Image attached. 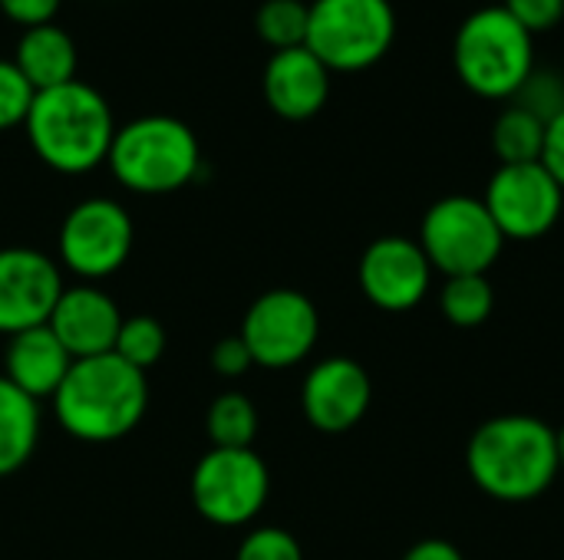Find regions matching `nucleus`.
I'll use <instances>...</instances> for the list:
<instances>
[{"instance_id": "f257e3e1", "label": "nucleus", "mask_w": 564, "mask_h": 560, "mask_svg": "<svg viewBox=\"0 0 564 560\" xmlns=\"http://www.w3.org/2000/svg\"><path fill=\"white\" fill-rule=\"evenodd\" d=\"M469 479L496 502L522 505L545 495L558 479V432L535 416H496L466 449Z\"/></svg>"}, {"instance_id": "f03ea898", "label": "nucleus", "mask_w": 564, "mask_h": 560, "mask_svg": "<svg viewBox=\"0 0 564 560\" xmlns=\"http://www.w3.org/2000/svg\"><path fill=\"white\" fill-rule=\"evenodd\" d=\"M149 380L116 353L73 360L66 380L53 393V413L66 436L79 442L126 439L145 416Z\"/></svg>"}, {"instance_id": "7ed1b4c3", "label": "nucleus", "mask_w": 564, "mask_h": 560, "mask_svg": "<svg viewBox=\"0 0 564 560\" xmlns=\"http://www.w3.org/2000/svg\"><path fill=\"white\" fill-rule=\"evenodd\" d=\"M23 125L36 158L63 175L99 168L116 139V119L106 96L79 79L36 92Z\"/></svg>"}, {"instance_id": "20e7f679", "label": "nucleus", "mask_w": 564, "mask_h": 560, "mask_svg": "<svg viewBox=\"0 0 564 560\" xmlns=\"http://www.w3.org/2000/svg\"><path fill=\"white\" fill-rule=\"evenodd\" d=\"M453 66L469 92L482 99H516L535 73L532 33L502 3L479 7L456 30Z\"/></svg>"}, {"instance_id": "39448f33", "label": "nucleus", "mask_w": 564, "mask_h": 560, "mask_svg": "<svg viewBox=\"0 0 564 560\" xmlns=\"http://www.w3.org/2000/svg\"><path fill=\"white\" fill-rule=\"evenodd\" d=\"M106 162L122 188L135 195H169L198 175L202 149L182 119L139 116L116 129Z\"/></svg>"}, {"instance_id": "423d86ee", "label": "nucleus", "mask_w": 564, "mask_h": 560, "mask_svg": "<svg viewBox=\"0 0 564 560\" xmlns=\"http://www.w3.org/2000/svg\"><path fill=\"white\" fill-rule=\"evenodd\" d=\"M397 40L390 0H314L307 20V50L330 73H360L377 66Z\"/></svg>"}, {"instance_id": "0eeeda50", "label": "nucleus", "mask_w": 564, "mask_h": 560, "mask_svg": "<svg viewBox=\"0 0 564 560\" xmlns=\"http://www.w3.org/2000/svg\"><path fill=\"white\" fill-rule=\"evenodd\" d=\"M420 248L433 271L446 277H463L489 274V267L499 261L506 248V238L482 198L446 195L423 215Z\"/></svg>"}, {"instance_id": "6e6552de", "label": "nucleus", "mask_w": 564, "mask_h": 560, "mask_svg": "<svg viewBox=\"0 0 564 560\" xmlns=\"http://www.w3.org/2000/svg\"><path fill=\"white\" fill-rule=\"evenodd\" d=\"M271 495V472L254 449H208L192 472V505L218 528L251 525Z\"/></svg>"}, {"instance_id": "1a4fd4ad", "label": "nucleus", "mask_w": 564, "mask_h": 560, "mask_svg": "<svg viewBox=\"0 0 564 560\" xmlns=\"http://www.w3.org/2000/svg\"><path fill=\"white\" fill-rule=\"evenodd\" d=\"M135 228L129 211L112 198H86L59 224V264L93 284L112 277L132 254Z\"/></svg>"}, {"instance_id": "9d476101", "label": "nucleus", "mask_w": 564, "mask_h": 560, "mask_svg": "<svg viewBox=\"0 0 564 560\" xmlns=\"http://www.w3.org/2000/svg\"><path fill=\"white\" fill-rule=\"evenodd\" d=\"M238 337L251 350L254 366L288 370V366H297L304 356H311V350L317 347L321 314L307 294L278 287V290L261 294L248 307Z\"/></svg>"}, {"instance_id": "9b49d317", "label": "nucleus", "mask_w": 564, "mask_h": 560, "mask_svg": "<svg viewBox=\"0 0 564 560\" xmlns=\"http://www.w3.org/2000/svg\"><path fill=\"white\" fill-rule=\"evenodd\" d=\"M482 201L506 241H535L558 224L564 188L542 162L499 165Z\"/></svg>"}, {"instance_id": "f8f14e48", "label": "nucleus", "mask_w": 564, "mask_h": 560, "mask_svg": "<svg viewBox=\"0 0 564 560\" xmlns=\"http://www.w3.org/2000/svg\"><path fill=\"white\" fill-rule=\"evenodd\" d=\"M357 277L364 297L373 307L387 314H403L426 300L433 284V264L426 261L420 241H410L403 234H387L364 251Z\"/></svg>"}, {"instance_id": "ddd939ff", "label": "nucleus", "mask_w": 564, "mask_h": 560, "mask_svg": "<svg viewBox=\"0 0 564 560\" xmlns=\"http://www.w3.org/2000/svg\"><path fill=\"white\" fill-rule=\"evenodd\" d=\"M63 274L43 251L0 248V333L13 337L50 323Z\"/></svg>"}, {"instance_id": "4468645a", "label": "nucleus", "mask_w": 564, "mask_h": 560, "mask_svg": "<svg viewBox=\"0 0 564 560\" xmlns=\"http://www.w3.org/2000/svg\"><path fill=\"white\" fill-rule=\"evenodd\" d=\"M373 386L367 370L350 356H327L304 376L301 409L317 432H350L370 409Z\"/></svg>"}, {"instance_id": "2eb2a0df", "label": "nucleus", "mask_w": 564, "mask_h": 560, "mask_svg": "<svg viewBox=\"0 0 564 560\" xmlns=\"http://www.w3.org/2000/svg\"><path fill=\"white\" fill-rule=\"evenodd\" d=\"M122 327V314L116 300L99 290L96 284H76L63 287L53 314L50 330L66 347L73 360H89L116 350V337Z\"/></svg>"}, {"instance_id": "dca6fc26", "label": "nucleus", "mask_w": 564, "mask_h": 560, "mask_svg": "<svg viewBox=\"0 0 564 560\" xmlns=\"http://www.w3.org/2000/svg\"><path fill=\"white\" fill-rule=\"evenodd\" d=\"M327 96H330V69L307 46L271 53L264 66V99L281 119L288 122L314 119L327 106Z\"/></svg>"}, {"instance_id": "f3484780", "label": "nucleus", "mask_w": 564, "mask_h": 560, "mask_svg": "<svg viewBox=\"0 0 564 560\" xmlns=\"http://www.w3.org/2000/svg\"><path fill=\"white\" fill-rule=\"evenodd\" d=\"M73 366V356L66 353V347L56 340V333L50 330V323L23 330L7 337V350H3V376L26 393L30 399H53V393L59 389V383L66 380Z\"/></svg>"}, {"instance_id": "a211bd4d", "label": "nucleus", "mask_w": 564, "mask_h": 560, "mask_svg": "<svg viewBox=\"0 0 564 560\" xmlns=\"http://www.w3.org/2000/svg\"><path fill=\"white\" fill-rule=\"evenodd\" d=\"M13 63L26 76V83L36 92H43V89H56V86H66L76 79L79 53H76L73 36L63 26L43 23V26L23 30Z\"/></svg>"}, {"instance_id": "6ab92c4d", "label": "nucleus", "mask_w": 564, "mask_h": 560, "mask_svg": "<svg viewBox=\"0 0 564 560\" xmlns=\"http://www.w3.org/2000/svg\"><path fill=\"white\" fill-rule=\"evenodd\" d=\"M40 442V403L0 373V479L20 472Z\"/></svg>"}, {"instance_id": "aec40b11", "label": "nucleus", "mask_w": 564, "mask_h": 560, "mask_svg": "<svg viewBox=\"0 0 564 560\" xmlns=\"http://www.w3.org/2000/svg\"><path fill=\"white\" fill-rule=\"evenodd\" d=\"M492 149L499 155V165H525L542 162L545 149V119H539L532 109L512 102L499 112L492 125Z\"/></svg>"}, {"instance_id": "412c9836", "label": "nucleus", "mask_w": 564, "mask_h": 560, "mask_svg": "<svg viewBox=\"0 0 564 560\" xmlns=\"http://www.w3.org/2000/svg\"><path fill=\"white\" fill-rule=\"evenodd\" d=\"M440 307H443V317L459 330L482 327L496 307V290L489 284V274L446 277V284L440 290Z\"/></svg>"}, {"instance_id": "4be33fe9", "label": "nucleus", "mask_w": 564, "mask_h": 560, "mask_svg": "<svg viewBox=\"0 0 564 560\" xmlns=\"http://www.w3.org/2000/svg\"><path fill=\"white\" fill-rule=\"evenodd\" d=\"M212 449H251L258 436V409L245 393H221L205 416Z\"/></svg>"}, {"instance_id": "5701e85b", "label": "nucleus", "mask_w": 564, "mask_h": 560, "mask_svg": "<svg viewBox=\"0 0 564 560\" xmlns=\"http://www.w3.org/2000/svg\"><path fill=\"white\" fill-rule=\"evenodd\" d=\"M307 20L311 3L304 0H264L254 13V30L271 46V53H281L307 43Z\"/></svg>"}, {"instance_id": "b1692460", "label": "nucleus", "mask_w": 564, "mask_h": 560, "mask_svg": "<svg viewBox=\"0 0 564 560\" xmlns=\"http://www.w3.org/2000/svg\"><path fill=\"white\" fill-rule=\"evenodd\" d=\"M119 360H126L135 370H152L162 353H165V330L155 317L139 314V317H122L119 337H116V350Z\"/></svg>"}, {"instance_id": "393cba45", "label": "nucleus", "mask_w": 564, "mask_h": 560, "mask_svg": "<svg viewBox=\"0 0 564 560\" xmlns=\"http://www.w3.org/2000/svg\"><path fill=\"white\" fill-rule=\"evenodd\" d=\"M33 99H36V89L17 69V63L0 59V132L23 125L26 116H30Z\"/></svg>"}, {"instance_id": "a878e982", "label": "nucleus", "mask_w": 564, "mask_h": 560, "mask_svg": "<svg viewBox=\"0 0 564 560\" xmlns=\"http://www.w3.org/2000/svg\"><path fill=\"white\" fill-rule=\"evenodd\" d=\"M516 102L519 106H525V109H532L539 119H552V116H558L564 109V79L562 76H555L552 69H539L535 66V73L525 79V86L519 89V96H516Z\"/></svg>"}, {"instance_id": "bb28decb", "label": "nucleus", "mask_w": 564, "mask_h": 560, "mask_svg": "<svg viewBox=\"0 0 564 560\" xmlns=\"http://www.w3.org/2000/svg\"><path fill=\"white\" fill-rule=\"evenodd\" d=\"M235 560H304L301 545L284 528H254L238 545Z\"/></svg>"}, {"instance_id": "cd10ccee", "label": "nucleus", "mask_w": 564, "mask_h": 560, "mask_svg": "<svg viewBox=\"0 0 564 560\" xmlns=\"http://www.w3.org/2000/svg\"><path fill=\"white\" fill-rule=\"evenodd\" d=\"M502 7L535 36L564 20V0H502Z\"/></svg>"}, {"instance_id": "c85d7f7f", "label": "nucleus", "mask_w": 564, "mask_h": 560, "mask_svg": "<svg viewBox=\"0 0 564 560\" xmlns=\"http://www.w3.org/2000/svg\"><path fill=\"white\" fill-rule=\"evenodd\" d=\"M212 366H215L218 376L238 380V376H245V373L254 366V360H251V350L245 347V340L235 333V337H225V340L215 343V350H212Z\"/></svg>"}, {"instance_id": "c756f323", "label": "nucleus", "mask_w": 564, "mask_h": 560, "mask_svg": "<svg viewBox=\"0 0 564 560\" xmlns=\"http://www.w3.org/2000/svg\"><path fill=\"white\" fill-rule=\"evenodd\" d=\"M0 10L13 23H20L23 30H33V26L53 23V17L59 10V0H0Z\"/></svg>"}, {"instance_id": "7c9ffc66", "label": "nucleus", "mask_w": 564, "mask_h": 560, "mask_svg": "<svg viewBox=\"0 0 564 560\" xmlns=\"http://www.w3.org/2000/svg\"><path fill=\"white\" fill-rule=\"evenodd\" d=\"M542 165L555 175V182L564 188V109L545 122V149Z\"/></svg>"}, {"instance_id": "2f4dec72", "label": "nucleus", "mask_w": 564, "mask_h": 560, "mask_svg": "<svg viewBox=\"0 0 564 560\" xmlns=\"http://www.w3.org/2000/svg\"><path fill=\"white\" fill-rule=\"evenodd\" d=\"M403 560H466L463 558V551L453 545V541H443V538H426V541H420V545H413Z\"/></svg>"}, {"instance_id": "473e14b6", "label": "nucleus", "mask_w": 564, "mask_h": 560, "mask_svg": "<svg viewBox=\"0 0 564 560\" xmlns=\"http://www.w3.org/2000/svg\"><path fill=\"white\" fill-rule=\"evenodd\" d=\"M558 469L564 472V429L558 432Z\"/></svg>"}]
</instances>
